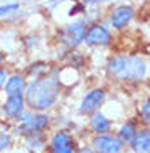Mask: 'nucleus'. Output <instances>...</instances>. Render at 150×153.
Listing matches in <instances>:
<instances>
[{
    "instance_id": "obj_1",
    "label": "nucleus",
    "mask_w": 150,
    "mask_h": 153,
    "mask_svg": "<svg viewBox=\"0 0 150 153\" xmlns=\"http://www.w3.org/2000/svg\"><path fill=\"white\" fill-rule=\"evenodd\" d=\"M58 96H60V81L54 76H46V77H37L27 84L25 89V104L31 110L43 112L56 104Z\"/></svg>"
},
{
    "instance_id": "obj_2",
    "label": "nucleus",
    "mask_w": 150,
    "mask_h": 153,
    "mask_svg": "<svg viewBox=\"0 0 150 153\" xmlns=\"http://www.w3.org/2000/svg\"><path fill=\"white\" fill-rule=\"evenodd\" d=\"M107 71L112 77L120 81H139L147 73V64L137 56H114L109 59Z\"/></svg>"
},
{
    "instance_id": "obj_3",
    "label": "nucleus",
    "mask_w": 150,
    "mask_h": 153,
    "mask_svg": "<svg viewBox=\"0 0 150 153\" xmlns=\"http://www.w3.org/2000/svg\"><path fill=\"white\" fill-rule=\"evenodd\" d=\"M17 120H18V132L25 137L41 133L50 123V117L43 112H37V110H23Z\"/></svg>"
},
{
    "instance_id": "obj_4",
    "label": "nucleus",
    "mask_w": 150,
    "mask_h": 153,
    "mask_svg": "<svg viewBox=\"0 0 150 153\" xmlns=\"http://www.w3.org/2000/svg\"><path fill=\"white\" fill-rule=\"evenodd\" d=\"M122 145L124 143L119 140V137L106 135V133H101L93 140L94 153H120Z\"/></svg>"
},
{
    "instance_id": "obj_5",
    "label": "nucleus",
    "mask_w": 150,
    "mask_h": 153,
    "mask_svg": "<svg viewBox=\"0 0 150 153\" xmlns=\"http://www.w3.org/2000/svg\"><path fill=\"white\" fill-rule=\"evenodd\" d=\"M84 36H86V27L83 23H71L61 31V40L69 48L78 46L81 41H84Z\"/></svg>"
},
{
    "instance_id": "obj_6",
    "label": "nucleus",
    "mask_w": 150,
    "mask_h": 153,
    "mask_svg": "<svg viewBox=\"0 0 150 153\" xmlns=\"http://www.w3.org/2000/svg\"><path fill=\"white\" fill-rule=\"evenodd\" d=\"M104 100H106V92H104L102 89L91 91V92H87L86 96H84L83 102H81V105H79V112L81 114H94V112H97V109L102 105Z\"/></svg>"
},
{
    "instance_id": "obj_7",
    "label": "nucleus",
    "mask_w": 150,
    "mask_h": 153,
    "mask_svg": "<svg viewBox=\"0 0 150 153\" xmlns=\"http://www.w3.org/2000/svg\"><path fill=\"white\" fill-rule=\"evenodd\" d=\"M25 97L23 94L20 96H7L4 100V105H2V110H4L5 117L7 119H18L22 115V112L25 110Z\"/></svg>"
},
{
    "instance_id": "obj_8",
    "label": "nucleus",
    "mask_w": 150,
    "mask_h": 153,
    "mask_svg": "<svg viewBox=\"0 0 150 153\" xmlns=\"http://www.w3.org/2000/svg\"><path fill=\"white\" fill-rule=\"evenodd\" d=\"M51 153H74V140L68 132H56L50 143Z\"/></svg>"
},
{
    "instance_id": "obj_9",
    "label": "nucleus",
    "mask_w": 150,
    "mask_h": 153,
    "mask_svg": "<svg viewBox=\"0 0 150 153\" xmlns=\"http://www.w3.org/2000/svg\"><path fill=\"white\" fill-rule=\"evenodd\" d=\"M27 77L23 74H10L5 81L4 86V92L5 96H20V94H25V89H27Z\"/></svg>"
},
{
    "instance_id": "obj_10",
    "label": "nucleus",
    "mask_w": 150,
    "mask_h": 153,
    "mask_svg": "<svg viewBox=\"0 0 150 153\" xmlns=\"http://www.w3.org/2000/svg\"><path fill=\"white\" fill-rule=\"evenodd\" d=\"M87 45H96V46H104L110 41V33L101 25H94L89 30L86 31V36H84Z\"/></svg>"
},
{
    "instance_id": "obj_11",
    "label": "nucleus",
    "mask_w": 150,
    "mask_h": 153,
    "mask_svg": "<svg viewBox=\"0 0 150 153\" xmlns=\"http://www.w3.org/2000/svg\"><path fill=\"white\" fill-rule=\"evenodd\" d=\"M134 17V8L130 5H120L110 15V22L116 28H124Z\"/></svg>"
},
{
    "instance_id": "obj_12",
    "label": "nucleus",
    "mask_w": 150,
    "mask_h": 153,
    "mask_svg": "<svg viewBox=\"0 0 150 153\" xmlns=\"http://www.w3.org/2000/svg\"><path fill=\"white\" fill-rule=\"evenodd\" d=\"M130 145L135 153H150V128L137 132Z\"/></svg>"
},
{
    "instance_id": "obj_13",
    "label": "nucleus",
    "mask_w": 150,
    "mask_h": 153,
    "mask_svg": "<svg viewBox=\"0 0 150 153\" xmlns=\"http://www.w3.org/2000/svg\"><path fill=\"white\" fill-rule=\"evenodd\" d=\"M91 128H93V132L96 133H107L110 128V122L106 119V117L102 115L101 112H94L93 117H91Z\"/></svg>"
},
{
    "instance_id": "obj_14",
    "label": "nucleus",
    "mask_w": 150,
    "mask_h": 153,
    "mask_svg": "<svg viewBox=\"0 0 150 153\" xmlns=\"http://www.w3.org/2000/svg\"><path fill=\"white\" fill-rule=\"evenodd\" d=\"M25 145L30 152L40 153L45 148V140L41 137V133H35V135H27L25 137Z\"/></svg>"
},
{
    "instance_id": "obj_15",
    "label": "nucleus",
    "mask_w": 150,
    "mask_h": 153,
    "mask_svg": "<svg viewBox=\"0 0 150 153\" xmlns=\"http://www.w3.org/2000/svg\"><path fill=\"white\" fill-rule=\"evenodd\" d=\"M137 130H135V125H132V123H125V125L120 127L119 130V140L122 143H130L134 140V137H135Z\"/></svg>"
},
{
    "instance_id": "obj_16",
    "label": "nucleus",
    "mask_w": 150,
    "mask_h": 153,
    "mask_svg": "<svg viewBox=\"0 0 150 153\" xmlns=\"http://www.w3.org/2000/svg\"><path fill=\"white\" fill-rule=\"evenodd\" d=\"M20 10V2H10V4H4L0 5V18L8 17V15L15 13Z\"/></svg>"
},
{
    "instance_id": "obj_17",
    "label": "nucleus",
    "mask_w": 150,
    "mask_h": 153,
    "mask_svg": "<svg viewBox=\"0 0 150 153\" xmlns=\"http://www.w3.org/2000/svg\"><path fill=\"white\" fill-rule=\"evenodd\" d=\"M12 146V137L8 135V133H0V153L5 152V150H8Z\"/></svg>"
},
{
    "instance_id": "obj_18",
    "label": "nucleus",
    "mask_w": 150,
    "mask_h": 153,
    "mask_svg": "<svg viewBox=\"0 0 150 153\" xmlns=\"http://www.w3.org/2000/svg\"><path fill=\"white\" fill-rule=\"evenodd\" d=\"M140 115H142V120L150 125V99L145 100V104L142 105V110H140Z\"/></svg>"
},
{
    "instance_id": "obj_19",
    "label": "nucleus",
    "mask_w": 150,
    "mask_h": 153,
    "mask_svg": "<svg viewBox=\"0 0 150 153\" xmlns=\"http://www.w3.org/2000/svg\"><path fill=\"white\" fill-rule=\"evenodd\" d=\"M8 74H7V69L4 66H0V91H4V86H5V81H7Z\"/></svg>"
},
{
    "instance_id": "obj_20",
    "label": "nucleus",
    "mask_w": 150,
    "mask_h": 153,
    "mask_svg": "<svg viewBox=\"0 0 150 153\" xmlns=\"http://www.w3.org/2000/svg\"><path fill=\"white\" fill-rule=\"evenodd\" d=\"M84 4H99V2H106V0H83Z\"/></svg>"
},
{
    "instance_id": "obj_21",
    "label": "nucleus",
    "mask_w": 150,
    "mask_h": 153,
    "mask_svg": "<svg viewBox=\"0 0 150 153\" xmlns=\"http://www.w3.org/2000/svg\"><path fill=\"white\" fill-rule=\"evenodd\" d=\"M4 61H5V54L0 51V66H4Z\"/></svg>"
},
{
    "instance_id": "obj_22",
    "label": "nucleus",
    "mask_w": 150,
    "mask_h": 153,
    "mask_svg": "<svg viewBox=\"0 0 150 153\" xmlns=\"http://www.w3.org/2000/svg\"><path fill=\"white\" fill-rule=\"evenodd\" d=\"M79 153H94L93 150H89V148H84V150H81Z\"/></svg>"
},
{
    "instance_id": "obj_23",
    "label": "nucleus",
    "mask_w": 150,
    "mask_h": 153,
    "mask_svg": "<svg viewBox=\"0 0 150 153\" xmlns=\"http://www.w3.org/2000/svg\"><path fill=\"white\" fill-rule=\"evenodd\" d=\"M18 2H20V0H18ZM23 2H28V0H23Z\"/></svg>"
}]
</instances>
